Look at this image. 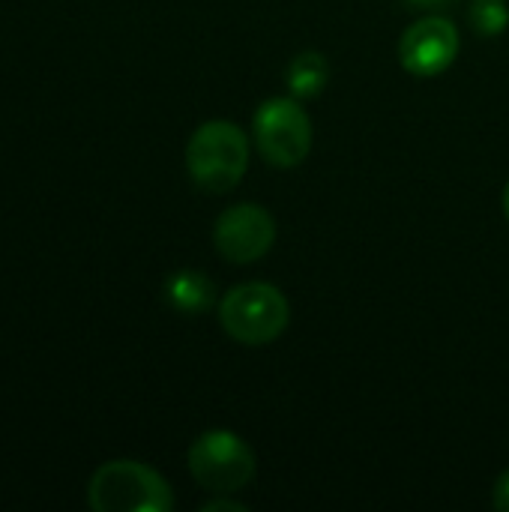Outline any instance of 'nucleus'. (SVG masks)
I'll list each match as a JSON object with an SVG mask.
<instances>
[{
  "mask_svg": "<svg viewBox=\"0 0 509 512\" xmlns=\"http://www.w3.org/2000/svg\"><path fill=\"white\" fill-rule=\"evenodd\" d=\"M87 504L93 512H168L174 510V492L150 465L111 459L90 474Z\"/></svg>",
  "mask_w": 509,
  "mask_h": 512,
  "instance_id": "obj_1",
  "label": "nucleus"
},
{
  "mask_svg": "<svg viewBox=\"0 0 509 512\" xmlns=\"http://www.w3.org/2000/svg\"><path fill=\"white\" fill-rule=\"evenodd\" d=\"M186 168L195 186L222 195L231 192L249 168V141L231 120L201 123L186 144Z\"/></svg>",
  "mask_w": 509,
  "mask_h": 512,
  "instance_id": "obj_2",
  "label": "nucleus"
},
{
  "mask_svg": "<svg viewBox=\"0 0 509 512\" xmlns=\"http://www.w3.org/2000/svg\"><path fill=\"white\" fill-rule=\"evenodd\" d=\"M291 321L288 297L267 282H246L231 288L219 303L222 330L249 348H261L276 342Z\"/></svg>",
  "mask_w": 509,
  "mask_h": 512,
  "instance_id": "obj_3",
  "label": "nucleus"
},
{
  "mask_svg": "<svg viewBox=\"0 0 509 512\" xmlns=\"http://www.w3.org/2000/svg\"><path fill=\"white\" fill-rule=\"evenodd\" d=\"M186 462H189V474L195 477V483L213 495L240 492L255 477L252 447L228 429H213V432L198 435L189 447Z\"/></svg>",
  "mask_w": 509,
  "mask_h": 512,
  "instance_id": "obj_4",
  "label": "nucleus"
},
{
  "mask_svg": "<svg viewBox=\"0 0 509 512\" xmlns=\"http://www.w3.org/2000/svg\"><path fill=\"white\" fill-rule=\"evenodd\" d=\"M252 132L261 159L276 168H294L312 150V120L306 108L291 96L261 102L252 120Z\"/></svg>",
  "mask_w": 509,
  "mask_h": 512,
  "instance_id": "obj_5",
  "label": "nucleus"
},
{
  "mask_svg": "<svg viewBox=\"0 0 509 512\" xmlns=\"http://www.w3.org/2000/svg\"><path fill=\"white\" fill-rule=\"evenodd\" d=\"M276 243V219L261 204H234L213 225V246L231 264H252Z\"/></svg>",
  "mask_w": 509,
  "mask_h": 512,
  "instance_id": "obj_6",
  "label": "nucleus"
},
{
  "mask_svg": "<svg viewBox=\"0 0 509 512\" xmlns=\"http://www.w3.org/2000/svg\"><path fill=\"white\" fill-rule=\"evenodd\" d=\"M459 30L444 15H426L414 21L399 42V60L405 72L417 78H435L447 72L459 57Z\"/></svg>",
  "mask_w": 509,
  "mask_h": 512,
  "instance_id": "obj_7",
  "label": "nucleus"
},
{
  "mask_svg": "<svg viewBox=\"0 0 509 512\" xmlns=\"http://www.w3.org/2000/svg\"><path fill=\"white\" fill-rule=\"evenodd\" d=\"M165 297L177 312H207L216 300L213 282L201 273V270H177L168 282H165Z\"/></svg>",
  "mask_w": 509,
  "mask_h": 512,
  "instance_id": "obj_8",
  "label": "nucleus"
},
{
  "mask_svg": "<svg viewBox=\"0 0 509 512\" xmlns=\"http://www.w3.org/2000/svg\"><path fill=\"white\" fill-rule=\"evenodd\" d=\"M288 90L294 99H315L330 81V63L318 51H303L288 66Z\"/></svg>",
  "mask_w": 509,
  "mask_h": 512,
  "instance_id": "obj_9",
  "label": "nucleus"
},
{
  "mask_svg": "<svg viewBox=\"0 0 509 512\" xmlns=\"http://www.w3.org/2000/svg\"><path fill=\"white\" fill-rule=\"evenodd\" d=\"M468 18L480 36H501L509 24L507 0H474Z\"/></svg>",
  "mask_w": 509,
  "mask_h": 512,
  "instance_id": "obj_10",
  "label": "nucleus"
},
{
  "mask_svg": "<svg viewBox=\"0 0 509 512\" xmlns=\"http://www.w3.org/2000/svg\"><path fill=\"white\" fill-rule=\"evenodd\" d=\"M495 507L501 512H509V471H504L495 483V495H492Z\"/></svg>",
  "mask_w": 509,
  "mask_h": 512,
  "instance_id": "obj_11",
  "label": "nucleus"
},
{
  "mask_svg": "<svg viewBox=\"0 0 509 512\" xmlns=\"http://www.w3.org/2000/svg\"><path fill=\"white\" fill-rule=\"evenodd\" d=\"M201 510L204 512H246V507H240V504H234V501H222V498H219V501H210V504H204V507H201Z\"/></svg>",
  "mask_w": 509,
  "mask_h": 512,
  "instance_id": "obj_12",
  "label": "nucleus"
},
{
  "mask_svg": "<svg viewBox=\"0 0 509 512\" xmlns=\"http://www.w3.org/2000/svg\"><path fill=\"white\" fill-rule=\"evenodd\" d=\"M405 3H411V6H417V9H444V6H450L453 0H405Z\"/></svg>",
  "mask_w": 509,
  "mask_h": 512,
  "instance_id": "obj_13",
  "label": "nucleus"
},
{
  "mask_svg": "<svg viewBox=\"0 0 509 512\" xmlns=\"http://www.w3.org/2000/svg\"><path fill=\"white\" fill-rule=\"evenodd\" d=\"M504 213H507V219H509V183H507V189H504Z\"/></svg>",
  "mask_w": 509,
  "mask_h": 512,
  "instance_id": "obj_14",
  "label": "nucleus"
}]
</instances>
